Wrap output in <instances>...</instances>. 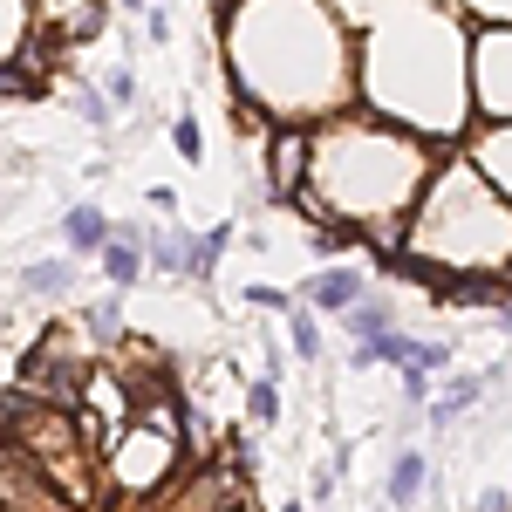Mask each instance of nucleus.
<instances>
[{
    "label": "nucleus",
    "mask_w": 512,
    "mask_h": 512,
    "mask_svg": "<svg viewBox=\"0 0 512 512\" xmlns=\"http://www.w3.org/2000/svg\"><path fill=\"white\" fill-rule=\"evenodd\" d=\"M478 14H512V0H472Z\"/></svg>",
    "instance_id": "cd10ccee"
},
{
    "label": "nucleus",
    "mask_w": 512,
    "mask_h": 512,
    "mask_svg": "<svg viewBox=\"0 0 512 512\" xmlns=\"http://www.w3.org/2000/svg\"><path fill=\"white\" fill-rule=\"evenodd\" d=\"M82 328H89V335H96V342H117V335H123L117 294H110V301H89V308H82Z\"/></svg>",
    "instance_id": "6ab92c4d"
},
{
    "label": "nucleus",
    "mask_w": 512,
    "mask_h": 512,
    "mask_svg": "<svg viewBox=\"0 0 512 512\" xmlns=\"http://www.w3.org/2000/svg\"><path fill=\"white\" fill-rule=\"evenodd\" d=\"M158 7H171V0H158Z\"/></svg>",
    "instance_id": "c85d7f7f"
},
{
    "label": "nucleus",
    "mask_w": 512,
    "mask_h": 512,
    "mask_svg": "<svg viewBox=\"0 0 512 512\" xmlns=\"http://www.w3.org/2000/svg\"><path fill=\"white\" fill-rule=\"evenodd\" d=\"M226 246H233V226H212V233H192V253H185V274H212V267H219V253H226Z\"/></svg>",
    "instance_id": "dca6fc26"
},
{
    "label": "nucleus",
    "mask_w": 512,
    "mask_h": 512,
    "mask_svg": "<svg viewBox=\"0 0 512 512\" xmlns=\"http://www.w3.org/2000/svg\"><path fill=\"white\" fill-rule=\"evenodd\" d=\"M103 89H110V110H130V103H137V76H130V69H110Z\"/></svg>",
    "instance_id": "b1692460"
},
{
    "label": "nucleus",
    "mask_w": 512,
    "mask_h": 512,
    "mask_svg": "<svg viewBox=\"0 0 512 512\" xmlns=\"http://www.w3.org/2000/svg\"><path fill=\"white\" fill-rule=\"evenodd\" d=\"M321 7H328L335 21H362V7H369V0H321Z\"/></svg>",
    "instance_id": "a878e982"
},
{
    "label": "nucleus",
    "mask_w": 512,
    "mask_h": 512,
    "mask_svg": "<svg viewBox=\"0 0 512 512\" xmlns=\"http://www.w3.org/2000/svg\"><path fill=\"white\" fill-rule=\"evenodd\" d=\"M301 185H308V137L301 130H280L274 137V192L294 198Z\"/></svg>",
    "instance_id": "9d476101"
},
{
    "label": "nucleus",
    "mask_w": 512,
    "mask_h": 512,
    "mask_svg": "<svg viewBox=\"0 0 512 512\" xmlns=\"http://www.w3.org/2000/svg\"><path fill=\"white\" fill-rule=\"evenodd\" d=\"M410 246L424 253V267L444 260V267H512V198H499L485 178H478L472 158H451L444 178L424 198V219L410 226Z\"/></svg>",
    "instance_id": "7ed1b4c3"
},
{
    "label": "nucleus",
    "mask_w": 512,
    "mask_h": 512,
    "mask_svg": "<svg viewBox=\"0 0 512 512\" xmlns=\"http://www.w3.org/2000/svg\"><path fill=\"white\" fill-rule=\"evenodd\" d=\"M14 431H21V458L48 478V492H62L69 506H96V472H89V444L82 431L69 424V410H55V403H35V417H21L14 403L0 410Z\"/></svg>",
    "instance_id": "20e7f679"
},
{
    "label": "nucleus",
    "mask_w": 512,
    "mask_h": 512,
    "mask_svg": "<svg viewBox=\"0 0 512 512\" xmlns=\"http://www.w3.org/2000/svg\"><path fill=\"white\" fill-rule=\"evenodd\" d=\"M472 164H478V178H485L499 198H512V123H499V130H485V137H478Z\"/></svg>",
    "instance_id": "0eeeda50"
},
{
    "label": "nucleus",
    "mask_w": 512,
    "mask_h": 512,
    "mask_svg": "<svg viewBox=\"0 0 512 512\" xmlns=\"http://www.w3.org/2000/svg\"><path fill=\"white\" fill-rule=\"evenodd\" d=\"M185 253H192V233H151L144 239V267H158V274H185Z\"/></svg>",
    "instance_id": "2eb2a0df"
},
{
    "label": "nucleus",
    "mask_w": 512,
    "mask_h": 512,
    "mask_svg": "<svg viewBox=\"0 0 512 512\" xmlns=\"http://www.w3.org/2000/svg\"><path fill=\"white\" fill-rule=\"evenodd\" d=\"M424 485H431V465H424L417 451H403V458L390 465V506H396V512H410L417 499H424Z\"/></svg>",
    "instance_id": "ddd939ff"
},
{
    "label": "nucleus",
    "mask_w": 512,
    "mask_h": 512,
    "mask_svg": "<svg viewBox=\"0 0 512 512\" xmlns=\"http://www.w3.org/2000/svg\"><path fill=\"white\" fill-rule=\"evenodd\" d=\"M287 342H294V355H301V362H315V355H321V328H315V315L287 308Z\"/></svg>",
    "instance_id": "aec40b11"
},
{
    "label": "nucleus",
    "mask_w": 512,
    "mask_h": 512,
    "mask_svg": "<svg viewBox=\"0 0 512 512\" xmlns=\"http://www.w3.org/2000/svg\"><path fill=\"white\" fill-rule=\"evenodd\" d=\"M76 117H82V123H96V130H103V123L117 117V110H110V96H103V89H76Z\"/></svg>",
    "instance_id": "5701e85b"
},
{
    "label": "nucleus",
    "mask_w": 512,
    "mask_h": 512,
    "mask_svg": "<svg viewBox=\"0 0 512 512\" xmlns=\"http://www.w3.org/2000/svg\"><path fill=\"white\" fill-rule=\"evenodd\" d=\"M62 239H69V253H96V246L110 239V219H103V205H69V219H62Z\"/></svg>",
    "instance_id": "f8f14e48"
},
{
    "label": "nucleus",
    "mask_w": 512,
    "mask_h": 512,
    "mask_svg": "<svg viewBox=\"0 0 512 512\" xmlns=\"http://www.w3.org/2000/svg\"><path fill=\"white\" fill-rule=\"evenodd\" d=\"M431 171V151L403 130H383V123H335L328 137L308 144V178L315 192L301 185V205L308 219L315 212H335L342 226H390L396 212L417 198Z\"/></svg>",
    "instance_id": "f03ea898"
},
{
    "label": "nucleus",
    "mask_w": 512,
    "mask_h": 512,
    "mask_svg": "<svg viewBox=\"0 0 512 512\" xmlns=\"http://www.w3.org/2000/svg\"><path fill=\"white\" fill-rule=\"evenodd\" d=\"M246 308H280L287 315V294L280 287H246Z\"/></svg>",
    "instance_id": "393cba45"
},
{
    "label": "nucleus",
    "mask_w": 512,
    "mask_h": 512,
    "mask_svg": "<svg viewBox=\"0 0 512 512\" xmlns=\"http://www.w3.org/2000/svg\"><path fill=\"white\" fill-rule=\"evenodd\" d=\"M342 321H349L355 342H383V335L396 328V308H390V301H349V308H342Z\"/></svg>",
    "instance_id": "4468645a"
},
{
    "label": "nucleus",
    "mask_w": 512,
    "mask_h": 512,
    "mask_svg": "<svg viewBox=\"0 0 512 512\" xmlns=\"http://www.w3.org/2000/svg\"><path fill=\"white\" fill-rule=\"evenodd\" d=\"M478 512H512V499H506V492H485V499H478Z\"/></svg>",
    "instance_id": "bb28decb"
},
{
    "label": "nucleus",
    "mask_w": 512,
    "mask_h": 512,
    "mask_svg": "<svg viewBox=\"0 0 512 512\" xmlns=\"http://www.w3.org/2000/svg\"><path fill=\"white\" fill-rule=\"evenodd\" d=\"M96 267L110 274V287H137L144 280V253H137V226H110V239L96 246Z\"/></svg>",
    "instance_id": "6e6552de"
},
{
    "label": "nucleus",
    "mask_w": 512,
    "mask_h": 512,
    "mask_svg": "<svg viewBox=\"0 0 512 512\" xmlns=\"http://www.w3.org/2000/svg\"><path fill=\"white\" fill-rule=\"evenodd\" d=\"M226 21V55L253 103L280 117H321L355 96V48L321 0H239Z\"/></svg>",
    "instance_id": "f257e3e1"
},
{
    "label": "nucleus",
    "mask_w": 512,
    "mask_h": 512,
    "mask_svg": "<svg viewBox=\"0 0 512 512\" xmlns=\"http://www.w3.org/2000/svg\"><path fill=\"white\" fill-rule=\"evenodd\" d=\"M349 301H362V274L355 267H328V274H315L308 280V308H349Z\"/></svg>",
    "instance_id": "9b49d317"
},
{
    "label": "nucleus",
    "mask_w": 512,
    "mask_h": 512,
    "mask_svg": "<svg viewBox=\"0 0 512 512\" xmlns=\"http://www.w3.org/2000/svg\"><path fill=\"white\" fill-rule=\"evenodd\" d=\"M246 417H253V424H274V417H280V390H274V376H260V383L246 390Z\"/></svg>",
    "instance_id": "412c9836"
},
{
    "label": "nucleus",
    "mask_w": 512,
    "mask_h": 512,
    "mask_svg": "<svg viewBox=\"0 0 512 512\" xmlns=\"http://www.w3.org/2000/svg\"><path fill=\"white\" fill-rule=\"evenodd\" d=\"M478 390H485L478 376H472V383H451V390H444V396L431 403V424H458V410H472V403H478Z\"/></svg>",
    "instance_id": "a211bd4d"
},
{
    "label": "nucleus",
    "mask_w": 512,
    "mask_h": 512,
    "mask_svg": "<svg viewBox=\"0 0 512 512\" xmlns=\"http://www.w3.org/2000/svg\"><path fill=\"white\" fill-rule=\"evenodd\" d=\"M465 96L478 103V117L512 123V21H492L485 35L465 48Z\"/></svg>",
    "instance_id": "39448f33"
},
{
    "label": "nucleus",
    "mask_w": 512,
    "mask_h": 512,
    "mask_svg": "<svg viewBox=\"0 0 512 512\" xmlns=\"http://www.w3.org/2000/svg\"><path fill=\"white\" fill-rule=\"evenodd\" d=\"M35 41V0H0V69H14Z\"/></svg>",
    "instance_id": "1a4fd4ad"
},
{
    "label": "nucleus",
    "mask_w": 512,
    "mask_h": 512,
    "mask_svg": "<svg viewBox=\"0 0 512 512\" xmlns=\"http://www.w3.org/2000/svg\"><path fill=\"white\" fill-rule=\"evenodd\" d=\"M21 287H28V294H69V287H76V260H35V267L21 274Z\"/></svg>",
    "instance_id": "f3484780"
},
{
    "label": "nucleus",
    "mask_w": 512,
    "mask_h": 512,
    "mask_svg": "<svg viewBox=\"0 0 512 512\" xmlns=\"http://www.w3.org/2000/svg\"><path fill=\"white\" fill-rule=\"evenodd\" d=\"M178 465V431H164V424H144V431H123L110 444V478H117L123 499H144V492H158L164 478Z\"/></svg>",
    "instance_id": "423d86ee"
},
{
    "label": "nucleus",
    "mask_w": 512,
    "mask_h": 512,
    "mask_svg": "<svg viewBox=\"0 0 512 512\" xmlns=\"http://www.w3.org/2000/svg\"><path fill=\"white\" fill-rule=\"evenodd\" d=\"M171 144H178V158H185V164L205 158V130H198V117H178V123H171Z\"/></svg>",
    "instance_id": "4be33fe9"
}]
</instances>
